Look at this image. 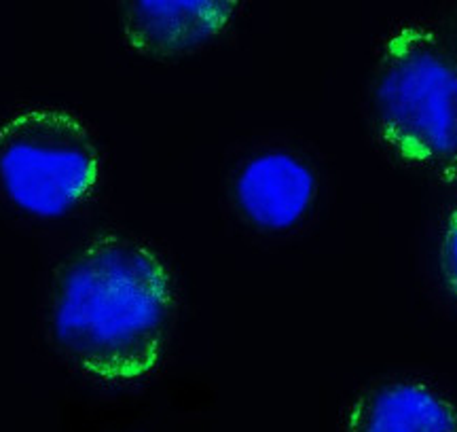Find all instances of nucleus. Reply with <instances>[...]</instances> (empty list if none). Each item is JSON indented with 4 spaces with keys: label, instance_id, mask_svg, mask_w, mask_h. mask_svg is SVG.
Segmentation results:
<instances>
[{
    "label": "nucleus",
    "instance_id": "obj_5",
    "mask_svg": "<svg viewBox=\"0 0 457 432\" xmlns=\"http://www.w3.org/2000/svg\"><path fill=\"white\" fill-rule=\"evenodd\" d=\"M242 212L262 229H286L303 219L316 195V176L288 153H262L239 172Z\"/></svg>",
    "mask_w": 457,
    "mask_h": 432
},
{
    "label": "nucleus",
    "instance_id": "obj_1",
    "mask_svg": "<svg viewBox=\"0 0 457 432\" xmlns=\"http://www.w3.org/2000/svg\"><path fill=\"white\" fill-rule=\"evenodd\" d=\"M174 291L168 267L145 244L102 236L57 270L49 331L71 367L125 384L157 367L168 344Z\"/></svg>",
    "mask_w": 457,
    "mask_h": 432
},
{
    "label": "nucleus",
    "instance_id": "obj_7",
    "mask_svg": "<svg viewBox=\"0 0 457 432\" xmlns=\"http://www.w3.org/2000/svg\"><path fill=\"white\" fill-rule=\"evenodd\" d=\"M441 265L451 293L457 297V206L451 210L441 240Z\"/></svg>",
    "mask_w": 457,
    "mask_h": 432
},
{
    "label": "nucleus",
    "instance_id": "obj_3",
    "mask_svg": "<svg viewBox=\"0 0 457 432\" xmlns=\"http://www.w3.org/2000/svg\"><path fill=\"white\" fill-rule=\"evenodd\" d=\"M100 180L94 136L57 108H28L0 125V189L21 212L60 219L83 206Z\"/></svg>",
    "mask_w": 457,
    "mask_h": 432
},
{
    "label": "nucleus",
    "instance_id": "obj_4",
    "mask_svg": "<svg viewBox=\"0 0 457 432\" xmlns=\"http://www.w3.org/2000/svg\"><path fill=\"white\" fill-rule=\"evenodd\" d=\"M236 3L220 0H140L123 11V37L134 51L153 58L188 54L227 30Z\"/></svg>",
    "mask_w": 457,
    "mask_h": 432
},
{
    "label": "nucleus",
    "instance_id": "obj_6",
    "mask_svg": "<svg viewBox=\"0 0 457 432\" xmlns=\"http://www.w3.org/2000/svg\"><path fill=\"white\" fill-rule=\"evenodd\" d=\"M345 432H457L455 409L421 384L379 386L353 403Z\"/></svg>",
    "mask_w": 457,
    "mask_h": 432
},
{
    "label": "nucleus",
    "instance_id": "obj_2",
    "mask_svg": "<svg viewBox=\"0 0 457 432\" xmlns=\"http://www.w3.org/2000/svg\"><path fill=\"white\" fill-rule=\"evenodd\" d=\"M369 112L394 157L457 176V41L421 24L390 32L370 75Z\"/></svg>",
    "mask_w": 457,
    "mask_h": 432
}]
</instances>
